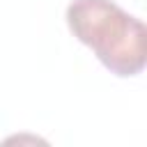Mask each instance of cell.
Listing matches in <instances>:
<instances>
[{"mask_svg": "<svg viewBox=\"0 0 147 147\" xmlns=\"http://www.w3.org/2000/svg\"><path fill=\"white\" fill-rule=\"evenodd\" d=\"M67 25L115 76L126 78L145 69V25L119 5L110 0H74L67 7Z\"/></svg>", "mask_w": 147, "mask_h": 147, "instance_id": "obj_1", "label": "cell"}]
</instances>
